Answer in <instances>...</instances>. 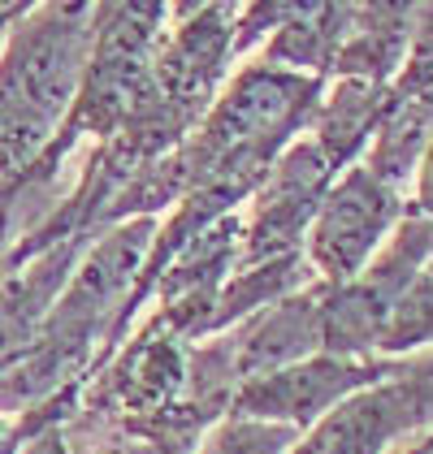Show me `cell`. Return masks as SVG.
Instances as JSON below:
<instances>
[{"mask_svg": "<svg viewBox=\"0 0 433 454\" xmlns=\"http://www.w3.org/2000/svg\"><path fill=\"white\" fill-rule=\"evenodd\" d=\"M78 78V27H48L22 43L0 82V156L18 165L66 108Z\"/></svg>", "mask_w": 433, "mask_h": 454, "instance_id": "6da1fadb", "label": "cell"}, {"mask_svg": "<svg viewBox=\"0 0 433 454\" xmlns=\"http://www.w3.org/2000/svg\"><path fill=\"white\" fill-rule=\"evenodd\" d=\"M373 225H377V216L368 212V200L356 204V195H342L338 208L329 212L321 247L338 251V260H356L364 251V243H368V234H373Z\"/></svg>", "mask_w": 433, "mask_h": 454, "instance_id": "7a4b0ae2", "label": "cell"}]
</instances>
